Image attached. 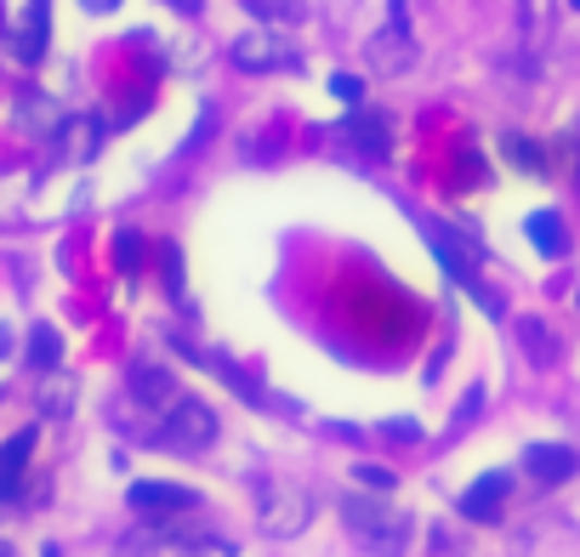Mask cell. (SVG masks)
<instances>
[{"label":"cell","instance_id":"cell-1","mask_svg":"<svg viewBox=\"0 0 580 557\" xmlns=\"http://www.w3.org/2000/svg\"><path fill=\"white\" fill-rule=\"evenodd\" d=\"M421 239L433 245L439 268H444L449 278H456V285L478 301V308H484V313H501V296H495V290H484V278H478V250H472L461 234H449L444 222H427V216H421Z\"/></svg>","mask_w":580,"mask_h":557},{"label":"cell","instance_id":"cell-2","mask_svg":"<svg viewBox=\"0 0 580 557\" xmlns=\"http://www.w3.org/2000/svg\"><path fill=\"white\" fill-rule=\"evenodd\" d=\"M342 518H347V529H353V541H365V546L393 552V546L410 541V518H398L393 506H387V495H375V490L347 495V500H342Z\"/></svg>","mask_w":580,"mask_h":557},{"label":"cell","instance_id":"cell-3","mask_svg":"<svg viewBox=\"0 0 580 557\" xmlns=\"http://www.w3.org/2000/svg\"><path fill=\"white\" fill-rule=\"evenodd\" d=\"M211 438H217V410L206 398H176L171 410H165V421H160V444L165 449H183V455H199V449H211Z\"/></svg>","mask_w":580,"mask_h":557},{"label":"cell","instance_id":"cell-4","mask_svg":"<svg viewBox=\"0 0 580 557\" xmlns=\"http://www.w3.org/2000/svg\"><path fill=\"white\" fill-rule=\"evenodd\" d=\"M229 58H234V69H245V74H273V69H296V63H301V52L280 35V23L245 29V35L229 46Z\"/></svg>","mask_w":580,"mask_h":557},{"label":"cell","instance_id":"cell-5","mask_svg":"<svg viewBox=\"0 0 580 557\" xmlns=\"http://www.w3.org/2000/svg\"><path fill=\"white\" fill-rule=\"evenodd\" d=\"M365 63H370L375 74H405V69L416 63V40H410V12H405V0H393L382 35L365 46Z\"/></svg>","mask_w":580,"mask_h":557},{"label":"cell","instance_id":"cell-6","mask_svg":"<svg viewBox=\"0 0 580 557\" xmlns=\"http://www.w3.org/2000/svg\"><path fill=\"white\" fill-rule=\"evenodd\" d=\"M336 137H342V148H353V154L370 160V165H382L393 154V120L375 114V109H359V103H353V114L336 125Z\"/></svg>","mask_w":580,"mask_h":557},{"label":"cell","instance_id":"cell-7","mask_svg":"<svg viewBox=\"0 0 580 557\" xmlns=\"http://www.w3.org/2000/svg\"><path fill=\"white\" fill-rule=\"evenodd\" d=\"M12 114H17V132L35 137V143H58L63 125H69V114H63L58 97H46V91H35V86H23V91L12 97Z\"/></svg>","mask_w":580,"mask_h":557},{"label":"cell","instance_id":"cell-8","mask_svg":"<svg viewBox=\"0 0 580 557\" xmlns=\"http://www.w3.org/2000/svg\"><path fill=\"white\" fill-rule=\"evenodd\" d=\"M308 518H313V500L301 495L296 484H268L262 490V529H268V535H296Z\"/></svg>","mask_w":580,"mask_h":557},{"label":"cell","instance_id":"cell-9","mask_svg":"<svg viewBox=\"0 0 580 557\" xmlns=\"http://www.w3.org/2000/svg\"><path fill=\"white\" fill-rule=\"evenodd\" d=\"M125 500H132V512H143V518H165V512H188V506H199L194 490L165 484V478H143V484L125 490Z\"/></svg>","mask_w":580,"mask_h":557},{"label":"cell","instance_id":"cell-10","mask_svg":"<svg viewBox=\"0 0 580 557\" xmlns=\"http://www.w3.org/2000/svg\"><path fill=\"white\" fill-rule=\"evenodd\" d=\"M523 472L535 478V484L558 490V484H569V478L580 472V455L569 444H529L523 449Z\"/></svg>","mask_w":580,"mask_h":557},{"label":"cell","instance_id":"cell-11","mask_svg":"<svg viewBox=\"0 0 580 557\" xmlns=\"http://www.w3.org/2000/svg\"><path fill=\"white\" fill-rule=\"evenodd\" d=\"M46 29H52V0H29V12H23V17L12 23V35H7V46L17 52V63H40Z\"/></svg>","mask_w":580,"mask_h":557},{"label":"cell","instance_id":"cell-12","mask_svg":"<svg viewBox=\"0 0 580 557\" xmlns=\"http://www.w3.org/2000/svg\"><path fill=\"white\" fill-rule=\"evenodd\" d=\"M125 387H132V398L143 404V410H171V404L183 398V387H176V375H171V370H160V364H137V370H132V382H125Z\"/></svg>","mask_w":580,"mask_h":557},{"label":"cell","instance_id":"cell-13","mask_svg":"<svg viewBox=\"0 0 580 557\" xmlns=\"http://www.w3.org/2000/svg\"><path fill=\"white\" fill-rule=\"evenodd\" d=\"M507 495H513V478H507V472H484V478H478V484L461 495V518L490 523L501 506H507Z\"/></svg>","mask_w":580,"mask_h":557},{"label":"cell","instance_id":"cell-14","mask_svg":"<svg viewBox=\"0 0 580 557\" xmlns=\"http://www.w3.org/2000/svg\"><path fill=\"white\" fill-rule=\"evenodd\" d=\"M35 426H23V433H12L7 444H0V500H17V484L23 472H29V455H35Z\"/></svg>","mask_w":580,"mask_h":557},{"label":"cell","instance_id":"cell-15","mask_svg":"<svg viewBox=\"0 0 580 557\" xmlns=\"http://www.w3.org/2000/svg\"><path fill=\"white\" fill-rule=\"evenodd\" d=\"M523 234H529V245H535L546 262L569 257V234H564V216L558 211H529L523 216Z\"/></svg>","mask_w":580,"mask_h":557},{"label":"cell","instance_id":"cell-16","mask_svg":"<svg viewBox=\"0 0 580 557\" xmlns=\"http://www.w3.org/2000/svg\"><path fill=\"white\" fill-rule=\"evenodd\" d=\"M63 137H69V160H91L97 143H103V125H97V114H81L63 125Z\"/></svg>","mask_w":580,"mask_h":557},{"label":"cell","instance_id":"cell-17","mask_svg":"<svg viewBox=\"0 0 580 557\" xmlns=\"http://www.w3.org/2000/svg\"><path fill=\"white\" fill-rule=\"evenodd\" d=\"M501 154H507L518 171H529V176H535V171H546V148H541V143H529V137H518V132H507V137H501Z\"/></svg>","mask_w":580,"mask_h":557},{"label":"cell","instance_id":"cell-18","mask_svg":"<svg viewBox=\"0 0 580 557\" xmlns=\"http://www.w3.org/2000/svg\"><path fill=\"white\" fill-rule=\"evenodd\" d=\"M58 359H63V336L52 331V324H35L29 331V364L35 370H58Z\"/></svg>","mask_w":580,"mask_h":557},{"label":"cell","instance_id":"cell-19","mask_svg":"<svg viewBox=\"0 0 580 557\" xmlns=\"http://www.w3.org/2000/svg\"><path fill=\"white\" fill-rule=\"evenodd\" d=\"M245 7H250V17H257V23H280V29H285V23H301V17H308V7H301V0H245Z\"/></svg>","mask_w":580,"mask_h":557},{"label":"cell","instance_id":"cell-20","mask_svg":"<svg viewBox=\"0 0 580 557\" xmlns=\"http://www.w3.org/2000/svg\"><path fill=\"white\" fill-rule=\"evenodd\" d=\"M518 336H523V352H529L535 364H552V359H558V352H552V331H546L541 319H518Z\"/></svg>","mask_w":580,"mask_h":557},{"label":"cell","instance_id":"cell-21","mask_svg":"<svg viewBox=\"0 0 580 557\" xmlns=\"http://www.w3.org/2000/svg\"><path fill=\"white\" fill-rule=\"evenodd\" d=\"M114 262H120V273H137L143 268V234H132V227L114 234Z\"/></svg>","mask_w":580,"mask_h":557},{"label":"cell","instance_id":"cell-22","mask_svg":"<svg viewBox=\"0 0 580 557\" xmlns=\"http://www.w3.org/2000/svg\"><path fill=\"white\" fill-rule=\"evenodd\" d=\"M353 484H365V490H375V495H393V484H398V478L387 472V467H353Z\"/></svg>","mask_w":580,"mask_h":557},{"label":"cell","instance_id":"cell-23","mask_svg":"<svg viewBox=\"0 0 580 557\" xmlns=\"http://www.w3.org/2000/svg\"><path fill=\"white\" fill-rule=\"evenodd\" d=\"M331 91H336L342 103L353 109V103H359V97H365V81H353V74H331Z\"/></svg>","mask_w":580,"mask_h":557},{"label":"cell","instance_id":"cell-24","mask_svg":"<svg viewBox=\"0 0 580 557\" xmlns=\"http://www.w3.org/2000/svg\"><path fill=\"white\" fill-rule=\"evenodd\" d=\"M382 433L393 444H421V421H382Z\"/></svg>","mask_w":580,"mask_h":557},{"label":"cell","instance_id":"cell-25","mask_svg":"<svg viewBox=\"0 0 580 557\" xmlns=\"http://www.w3.org/2000/svg\"><path fill=\"white\" fill-rule=\"evenodd\" d=\"M69 410V382H52L46 387V416H63Z\"/></svg>","mask_w":580,"mask_h":557},{"label":"cell","instance_id":"cell-26","mask_svg":"<svg viewBox=\"0 0 580 557\" xmlns=\"http://www.w3.org/2000/svg\"><path fill=\"white\" fill-rule=\"evenodd\" d=\"M478 404H484V387H467V398H461L456 421H472V416H478Z\"/></svg>","mask_w":580,"mask_h":557},{"label":"cell","instance_id":"cell-27","mask_svg":"<svg viewBox=\"0 0 580 557\" xmlns=\"http://www.w3.org/2000/svg\"><path fill=\"white\" fill-rule=\"evenodd\" d=\"M81 7H86L91 17H103V12H114V7H120V0H81Z\"/></svg>","mask_w":580,"mask_h":557},{"label":"cell","instance_id":"cell-28","mask_svg":"<svg viewBox=\"0 0 580 557\" xmlns=\"http://www.w3.org/2000/svg\"><path fill=\"white\" fill-rule=\"evenodd\" d=\"M165 7H176V12H188V17H194V12H199V0H165Z\"/></svg>","mask_w":580,"mask_h":557},{"label":"cell","instance_id":"cell-29","mask_svg":"<svg viewBox=\"0 0 580 557\" xmlns=\"http://www.w3.org/2000/svg\"><path fill=\"white\" fill-rule=\"evenodd\" d=\"M7 352H12V331H7V324H0V359H7Z\"/></svg>","mask_w":580,"mask_h":557},{"label":"cell","instance_id":"cell-30","mask_svg":"<svg viewBox=\"0 0 580 557\" xmlns=\"http://www.w3.org/2000/svg\"><path fill=\"white\" fill-rule=\"evenodd\" d=\"M569 7H575V12H580V0H569Z\"/></svg>","mask_w":580,"mask_h":557},{"label":"cell","instance_id":"cell-31","mask_svg":"<svg viewBox=\"0 0 580 557\" xmlns=\"http://www.w3.org/2000/svg\"><path fill=\"white\" fill-rule=\"evenodd\" d=\"M575 308H580V290H575Z\"/></svg>","mask_w":580,"mask_h":557},{"label":"cell","instance_id":"cell-32","mask_svg":"<svg viewBox=\"0 0 580 557\" xmlns=\"http://www.w3.org/2000/svg\"><path fill=\"white\" fill-rule=\"evenodd\" d=\"M0 552H7V541H0Z\"/></svg>","mask_w":580,"mask_h":557}]
</instances>
